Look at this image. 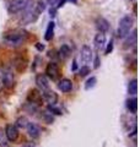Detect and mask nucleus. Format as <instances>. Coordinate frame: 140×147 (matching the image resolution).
I'll use <instances>...</instances> for the list:
<instances>
[{
  "label": "nucleus",
  "instance_id": "obj_25",
  "mask_svg": "<svg viewBox=\"0 0 140 147\" xmlns=\"http://www.w3.org/2000/svg\"><path fill=\"white\" fill-rule=\"evenodd\" d=\"M96 82H97V79L95 76H91L86 82H85V90H90L92 87L96 86Z\"/></svg>",
  "mask_w": 140,
  "mask_h": 147
},
{
  "label": "nucleus",
  "instance_id": "obj_2",
  "mask_svg": "<svg viewBox=\"0 0 140 147\" xmlns=\"http://www.w3.org/2000/svg\"><path fill=\"white\" fill-rule=\"evenodd\" d=\"M41 13H42V11L39 10V7L37 6V4L32 0L29 4V6L22 11V17L20 20V24L21 25H30L32 22L37 21V18L39 17Z\"/></svg>",
  "mask_w": 140,
  "mask_h": 147
},
{
  "label": "nucleus",
  "instance_id": "obj_9",
  "mask_svg": "<svg viewBox=\"0 0 140 147\" xmlns=\"http://www.w3.org/2000/svg\"><path fill=\"white\" fill-rule=\"evenodd\" d=\"M27 102L30 103H33L36 105H39L43 102V97H42V92L38 88H32L27 93Z\"/></svg>",
  "mask_w": 140,
  "mask_h": 147
},
{
  "label": "nucleus",
  "instance_id": "obj_21",
  "mask_svg": "<svg viewBox=\"0 0 140 147\" xmlns=\"http://www.w3.org/2000/svg\"><path fill=\"white\" fill-rule=\"evenodd\" d=\"M22 109L25 110L26 113L31 114V115H33V114L38 113V110H39L38 105H36V104H33V103H30V102H27L25 105H23V107H22Z\"/></svg>",
  "mask_w": 140,
  "mask_h": 147
},
{
  "label": "nucleus",
  "instance_id": "obj_6",
  "mask_svg": "<svg viewBox=\"0 0 140 147\" xmlns=\"http://www.w3.org/2000/svg\"><path fill=\"white\" fill-rule=\"evenodd\" d=\"M44 75L50 80H58L60 76V67L55 61H50L47 64Z\"/></svg>",
  "mask_w": 140,
  "mask_h": 147
},
{
  "label": "nucleus",
  "instance_id": "obj_3",
  "mask_svg": "<svg viewBox=\"0 0 140 147\" xmlns=\"http://www.w3.org/2000/svg\"><path fill=\"white\" fill-rule=\"evenodd\" d=\"M134 26V18L130 15H125L124 17L120 18L118 30H117V37L118 38H125L132 31Z\"/></svg>",
  "mask_w": 140,
  "mask_h": 147
},
{
  "label": "nucleus",
  "instance_id": "obj_1",
  "mask_svg": "<svg viewBox=\"0 0 140 147\" xmlns=\"http://www.w3.org/2000/svg\"><path fill=\"white\" fill-rule=\"evenodd\" d=\"M3 39L10 47H20L29 39V32L25 28H12L4 33Z\"/></svg>",
  "mask_w": 140,
  "mask_h": 147
},
{
  "label": "nucleus",
  "instance_id": "obj_22",
  "mask_svg": "<svg viewBox=\"0 0 140 147\" xmlns=\"http://www.w3.org/2000/svg\"><path fill=\"white\" fill-rule=\"evenodd\" d=\"M128 93L130 96H137L138 93V80L137 79H133L129 81L128 84Z\"/></svg>",
  "mask_w": 140,
  "mask_h": 147
},
{
  "label": "nucleus",
  "instance_id": "obj_15",
  "mask_svg": "<svg viewBox=\"0 0 140 147\" xmlns=\"http://www.w3.org/2000/svg\"><path fill=\"white\" fill-rule=\"evenodd\" d=\"M96 25V28L99 30V32H102V33H106V32H108L109 28H111V24L108 20H106L105 17H99L95 22Z\"/></svg>",
  "mask_w": 140,
  "mask_h": 147
},
{
  "label": "nucleus",
  "instance_id": "obj_31",
  "mask_svg": "<svg viewBox=\"0 0 140 147\" xmlns=\"http://www.w3.org/2000/svg\"><path fill=\"white\" fill-rule=\"evenodd\" d=\"M35 47L37 48L38 52H43V50H44V44H42V43H36Z\"/></svg>",
  "mask_w": 140,
  "mask_h": 147
},
{
  "label": "nucleus",
  "instance_id": "obj_28",
  "mask_svg": "<svg viewBox=\"0 0 140 147\" xmlns=\"http://www.w3.org/2000/svg\"><path fill=\"white\" fill-rule=\"evenodd\" d=\"M113 47H114V44H113V40H109L108 44H107V48H106V54H111L112 52H113Z\"/></svg>",
  "mask_w": 140,
  "mask_h": 147
},
{
  "label": "nucleus",
  "instance_id": "obj_27",
  "mask_svg": "<svg viewBox=\"0 0 140 147\" xmlns=\"http://www.w3.org/2000/svg\"><path fill=\"white\" fill-rule=\"evenodd\" d=\"M48 112L52 114H55V115H62L63 114L59 108H55V105H48Z\"/></svg>",
  "mask_w": 140,
  "mask_h": 147
},
{
  "label": "nucleus",
  "instance_id": "obj_24",
  "mask_svg": "<svg viewBox=\"0 0 140 147\" xmlns=\"http://www.w3.org/2000/svg\"><path fill=\"white\" fill-rule=\"evenodd\" d=\"M27 124H29V119H27L26 117H20L16 120V124L15 125L17 126V129H26Z\"/></svg>",
  "mask_w": 140,
  "mask_h": 147
},
{
  "label": "nucleus",
  "instance_id": "obj_26",
  "mask_svg": "<svg viewBox=\"0 0 140 147\" xmlns=\"http://www.w3.org/2000/svg\"><path fill=\"white\" fill-rule=\"evenodd\" d=\"M90 71H91V69L88 67L87 65H82L80 67V70H79V76H80V77H85V76H87L88 74H90Z\"/></svg>",
  "mask_w": 140,
  "mask_h": 147
},
{
  "label": "nucleus",
  "instance_id": "obj_4",
  "mask_svg": "<svg viewBox=\"0 0 140 147\" xmlns=\"http://www.w3.org/2000/svg\"><path fill=\"white\" fill-rule=\"evenodd\" d=\"M0 79H1V84L5 88H11L15 84V76H14L12 69L9 65L1 66L0 70Z\"/></svg>",
  "mask_w": 140,
  "mask_h": 147
},
{
  "label": "nucleus",
  "instance_id": "obj_19",
  "mask_svg": "<svg viewBox=\"0 0 140 147\" xmlns=\"http://www.w3.org/2000/svg\"><path fill=\"white\" fill-rule=\"evenodd\" d=\"M125 107H127V109L132 114H137V112H138V99L135 97L128 98L127 100H125Z\"/></svg>",
  "mask_w": 140,
  "mask_h": 147
},
{
  "label": "nucleus",
  "instance_id": "obj_35",
  "mask_svg": "<svg viewBox=\"0 0 140 147\" xmlns=\"http://www.w3.org/2000/svg\"><path fill=\"white\" fill-rule=\"evenodd\" d=\"M70 1H71V3H76L77 0H70Z\"/></svg>",
  "mask_w": 140,
  "mask_h": 147
},
{
  "label": "nucleus",
  "instance_id": "obj_37",
  "mask_svg": "<svg viewBox=\"0 0 140 147\" xmlns=\"http://www.w3.org/2000/svg\"><path fill=\"white\" fill-rule=\"evenodd\" d=\"M9 1H12V0H7V3H9Z\"/></svg>",
  "mask_w": 140,
  "mask_h": 147
},
{
  "label": "nucleus",
  "instance_id": "obj_8",
  "mask_svg": "<svg viewBox=\"0 0 140 147\" xmlns=\"http://www.w3.org/2000/svg\"><path fill=\"white\" fill-rule=\"evenodd\" d=\"M4 134H5V137L7 141L10 142H14L18 139V136H20V132H18V129L15 124H7L5 126V131H4Z\"/></svg>",
  "mask_w": 140,
  "mask_h": 147
},
{
  "label": "nucleus",
  "instance_id": "obj_18",
  "mask_svg": "<svg viewBox=\"0 0 140 147\" xmlns=\"http://www.w3.org/2000/svg\"><path fill=\"white\" fill-rule=\"evenodd\" d=\"M58 88L63 92V93H69L73 90V82L69 79H62L58 82Z\"/></svg>",
  "mask_w": 140,
  "mask_h": 147
},
{
  "label": "nucleus",
  "instance_id": "obj_29",
  "mask_svg": "<svg viewBox=\"0 0 140 147\" xmlns=\"http://www.w3.org/2000/svg\"><path fill=\"white\" fill-rule=\"evenodd\" d=\"M5 139H6L5 134H4V132L0 130V146H6V144H5L6 140H5Z\"/></svg>",
  "mask_w": 140,
  "mask_h": 147
},
{
  "label": "nucleus",
  "instance_id": "obj_32",
  "mask_svg": "<svg viewBox=\"0 0 140 147\" xmlns=\"http://www.w3.org/2000/svg\"><path fill=\"white\" fill-rule=\"evenodd\" d=\"M65 3H67V0H59V1L57 3V6H55V7H57V9H60L62 6L65 5Z\"/></svg>",
  "mask_w": 140,
  "mask_h": 147
},
{
  "label": "nucleus",
  "instance_id": "obj_20",
  "mask_svg": "<svg viewBox=\"0 0 140 147\" xmlns=\"http://www.w3.org/2000/svg\"><path fill=\"white\" fill-rule=\"evenodd\" d=\"M54 28H55V24L53 21L49 22L48 26H47L46 33H44V39L46 40H52V38L54 37Z\"/></svg>",
  "mask_w": 140,
  "mask_h": 147
},
{
  "label": "nucleus",
  "instance_id": "obj_10",
  "mask_svg": "<svg viewBox=\"0 0 140 147\" xmlns=\"http://www.w3.org/2000/svg\"><path fill=\"white\" fill-rule=\"evenodd\" d=\"M92 58H93V54H92V49L91 47L88 45H84L80 50V60L84 65H87L88 63L92 61Z\"/></svg>",
  "mask_w": 140,
  "mask_h": 147
},
{
  "label": "nucleus",
  "instance_id": "obj_5",
  "mask_svg": "<svg viewBox=\"0 0 140 147\" xmlns=\"http://www.w3.org/2000/svg\"><path fill=\"white\" fill-rule=\"evenodd\" d=\"M31 1L32 0H12V1H9L7 3V12L11 13V15L22 12L29 6V4Z\"/></svg>",
  "mask_w": 140,
  "mask_h": 147
},
{
  "label": "nucleus",
  "instance_id": "obj_12",
  "mask_svg": "<svg viewBox=\"0 0 140 147\" xmlns=\"http://www.w3.org/2000/svg\"><path fill=\"white\" fill-rule=\"evenodd\" d=\"M35 82H36L37 88H38L41 92L49 88V80H48V77H47L44 74H38V75L36 76Z\"/></svg>",
  "mask_w": 140,
  "mask_h": 147
},
{
  "label": "nucleus",
  "instance_id": "obj_17",
  "mask_svg": "<svg viewBox=\"0 0 140 147\" xmlns=\"http://www.w3.org/2000/svg\"><path fill=\"white\" fill-rule=\"evenodd\" d=\"M106 33H102V32H99L96 36H95V39H93V44H95V47L97 50L102 49L106 45Z\"/></svg>",
  "mask_w": 140,
  "mask_h": 147
},
{
  "label": "nucleus",
  "instance_id": "obj_13",
  "mask_svg": "<svg viewBox=\"0 0 140 147\" xmlns=\"http://www.w3.org/2000/svg\"><path fill=\"white\" fill-rule=\"evenodd\" d=\"M25 130L27 131V134H29V136L31 137V139H38V137L41 136V134H42L41 127L37 125V124L31 123V121H29Z\"/></svg>",
  "mask_w": 140,
  "mask_h": 147
},
{
  "label": "nucleus",
  "instance_id": "obj_23",
  "mask_svg": "<svg viewBox=\"0 0 140 147\" xmlns=\"http://www.w3.org/2000/svg\"><path fill=\"white\" fill-rule=\"evenodd\" d=\"M41 119H43V120H44L47 124H53V121H54L53 114H52V113H49L48 110H47V112H42V114H41Z\"/></svg>",
  "mask_w": 140,
  "mask_h": 147
},
{
  "label": "nucleus",
  "instance_id": "obj_7",
  "mask_svg": "<svg viewBox=\"0 0 140 147\" xmlns=\"http://www.w3.org/2000/svg\"><path fill=\"white\" fill-rule=\"evenodd\" d=\"M12 65L17 72H23L27 69V66H29V59L22 54H17L16 57L14 58Z\"/></svg>",
  "mask_w": 140,
  "mask_h": 147
},
{
  "label": "nucleus",
  "instance_id": "obj_11",
  "mask_svg": "<svg viewBox=\"0 0 140 147\" xmlns=\"http://www.w3.org/2000/svg\"><path fill=\"white\" fill-rule=\"evenodd\" d=\"M42 97H43V100H46L49 105H55L58 102V94L50 88L42 91Z\"/></svg>",
  "mask_w": 140,
  "mask_h": 147
},
{
  "label": "nucleus",
  "instance_id": "obj_30",
  "mask_svg": "<svg viewBox=\"0 0 140 147\" xmlns=\"http://www.w3.org/2000/svg\"><path fill=\"white\" fill-rule=\"evenodd\" d=\"M49 13H50V17H54L55 15H57V7H55V6H50Z\"/></svg>",
  "mask_w": 140,
  "mask_h": 147
},
{
  "label": "nucleus",
  "instance_id": "obj_36",
  "mask_svg": "<svg viewBox=\"0 0 140 147\" xmlns=\"http://www.w3.org/2000/svg\"><path fill=\"white\" fill-rule=\"evenodd\" d=\"M22 147H31V146H22Z\"/></svg>",
  "mask_w": 140,
  "mask_h": 147
},
{
  "label": "nucleus",
  "instance_id": "obj_14",
  "mask_svg": "<svg viewBox=\"0 0 140 147\" xmlns=\"http://www.w3.org/2000/svg\"><path fill=\"white\" fill-rule=\"evenodd\" d=\"M138 31L137 28H134V31L132 32V34H128L125 37L124 39V43H123V48L124 49H130L132 47H135V44H137V38H138Z\"/></svg>",
  "mask_w": 140,
  "mask_h": 147
},
{
  "label": "nucleus",
  "instance_id": "obj_16",
  "mask_svg": "<svg viewBox=\"0 0 140 147\" xmlns=\"http://www.w3.org/2000/svg\"><path fill=\"white\" fill-rule=\"evenodd\" d=\"M71 53H73V50L69 44H62V47L58 50V58L62 59V60H67V59L71 57Z\"/></svg>",
  "mask_w": 140,
  "mask_h": 147
},
{
  "label": "nucleus",
  "instance_id": "obj_34",
  "mask_svg": "<svg viewBox=\"0 0 140 147\" xmlns=\"http://www.w3.org/2000/svg\"><path fill=\"white\" fill-rule=\"evenodd\" d=\"M76 69H77V64H76V60H74V61H73V67H71V70L75 71Z\"/></svg>",
  "mask_w": 140,
  "mask_h": 147
},
{
  "label": "nucleus",
  "instance_id": "obj_33",
  "mask_svg": "<svg viewBox=\"0 0 140 147\" xmlns=\"http://www.w3.org/2000/svg\"><path fill=\"white\" fill-rule=\"evenodd\" d=\"M100 66V60H99V57H96V59H95V69H97Z\"/></svg>",
  "mask_w": 140,
  "mask_h": 147
}]
</instances>
